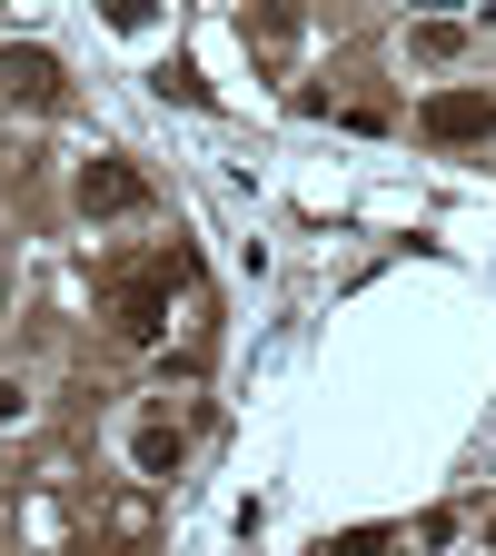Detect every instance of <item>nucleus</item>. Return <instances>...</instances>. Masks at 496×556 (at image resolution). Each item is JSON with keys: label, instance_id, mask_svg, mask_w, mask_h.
<instances>
[{"label": "nucleus", "instance_id": "obj_8", "mask_svg": "<svg viewBox=\"0 0 496 556\" xmlns=\"http://www.w3.org/2000/svg\"><path fill=\"white\" fill-rule=\"evenodd\" d=\"M110 536H150V497H119L110 507Z\"/></svg>", "mask_w": 496, "mask_h": 556}, {"label": "nucleus", "instance_id": "obj_3", "mask_svg": "<svg viewBox=\"0 0 496 556\" xmlns=\"http://www.w3.org/2000/svg\"><path fill=\"white\" fill-rule=\"evenodd\" d=\"M80 208L90 219H129V208H150V179H139L129 160H90L80 169Z\"/></svg>", "mask_w": 496, "mask_h": 556}, {"label": "nucleus", "instance_id": "obj_7", "mask_svg": "<svg viewBox=\"0 0 496 556\" xmlns=\"http://www.w3.org/2000/svg\"><path fill=\"white\" fill-rule=\"evenodd\" d=\"M249 40H258V50L278 60V50H289V40H298V11H258V21H249Z\"/></svg>", "mask_w": 496, "mask_h": 556}, {"label": "nucleus", "instance_id": "obj_5", "mask_svg": "<svg viewBox=\"0 0 496 556\" xmlns=\"http://www.w3.org/2000/svg\"><path fill=\"white\" fill-rule=\"evenodd\" d=\"M407 50H417V60H457V50H467V21H417Z\"/></svg>", "mask_w": 496, "mask_h": 556}, {"label": "nucleus", "instance_id": "obj_10", "mask_svg": "<svg viewBox=\"0 0 496 556\" xmlns=\"http://www.w3.org/2000/svg\"><path fill=\"white\" fill-rule=\"evenodd\" d=\"M486 546H496V507H486Z\"/></svg>", "mask_w": 496, "mask_h": 556}, {"label": "nucleus", "instance_id": "obj_4", "mask_svg": "<svg viewBox=\"0 0 496 556\" xmlns=\"http://www.w3.org/2000/svg\"><path fill=\"white\" fill-rule=\"evenodd\" d=\"M0 90L11 100H60V60L50 50H0Z\"/></svg>", "mask_w": 496, "mask_h": 556}, {"label": "nucleus", "instance_id": "obj_9", "mask_svg": "<svg viewBox=\"0 0 496 556\" xmlns=\"http://www.w3.org/2000/svg\"><path fill=\"white\" fill-rule=\"evenodd\" d=\"M21 407H30V388H21V378H0V428H11Z\"/></svg>", "mask_w": 496, "mask_h": 556}, {"label": "nucleus", "instance_id": "obj_2", "mask_svg": "<svg viewBox=\"0 0 496 556\" xmlns=\"http://www.w3.org/2000/svg\"><path fill=\"white\" fill-rule=\"evenodd\" d=\"M417 129H428V139H447V150H457V139H486V129H496V100H486V90H428V110H417Z\"/></svg>", "mask_w": 496, "mask_h": 556}, {"label": "nucleus", "instance_id": "obj_6", "mask_svg": "<svg viewBox=\"0 0 496 556\" xmlns=\"http://www.w3.org/2000/svg\"><path fill=\"white\" fill-rule=\"evenodd\" d=\"M179 467V428H139V477H169Z\"/></svg>", "mask_w": 496, "mask_h": 556}, {"label": "nucleus", "instance_id": "obj_1", "mask_svg": "<svg viewBox=\"0 0 496 556\" xmlns=\"http://www.w3.org/2000/svg\"><path fill=\"white\" fill-rule=\"evenodd\" d=\"M110 289H119V338L160 348V328H169V258H160V278H119L110 268Z\"/></svg>", "mask_w": 496, "mask_h": 556}]
</instances>
